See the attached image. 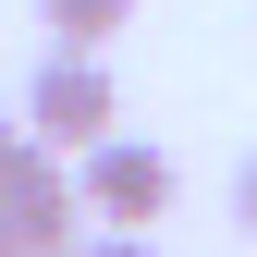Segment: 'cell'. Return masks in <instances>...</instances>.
I'll use <instances>...</instances> for the list:
<instances>
[{
  "label": "cell",
  "instance_id": "obj_2",
  "mask_svg": "<svg viewBox=\"0 0 257 257\" xmlns=\"http://www.w3.org/2000/svg\"><path fill=\"white\" fill-rule=\"evenodd\" d=\"M0 208H13V245H25V257H61L86 220H98V208H86V184H74V159L37 147V135L0 159Z\"/></svg>",
  "mask_w": 257,
  "mask_h": 257
},
{
  "label": "cell",
  "instance_id": "obj_7",
  "mask_svg": "<svg viewBox=\"0 0 257 257\" xmlns=\"http://www.w3.org/2000/svg\"><path fill=\"white\" fill-rule=\"evenodd\" d=\"M0 257H25V245H13V208H0Z\"/></svg>",
  "mask_w": 257,
  "mask_h": 257
},
{
  "label": "cell",
  "instance_id": "obj_5",
  "mask_svg": "<svg viewBox=\"0 0 257 257\" xmlns=\"http://www.w3.org/2000/svg\"><path fill=\"white\" fill-rule=\"evenodd\" d=\"M61 257H159V245H147V233H122V220H86Z\"/></svg>",
  "mask_w": 257,
  "mask_h": 257
},
{
  "label": "cell",
  "instance_id": "obj_1",
  "mask_svg": "<svg viewBox=\"0 0 257 257\" xmlns=\"http://www.w3.org/2000/svg\"><path fill=\"white\" fill-rule=\"evenodd\" d=\"M110 122H122V86H110V61L49 37V61L25 74V135H37V147H61V159H86Z\"/></svg>",
  "mask_w": 257,
  "mask_h": 257
},
{
  "label": "cell",
  "instance_id": "obj_3",
  "mask_svg": "<svg viewBox=\"0 0 257 257\" xmlns=\"http://www.w3.org/2000/svg\"><path fill=\"white\" fill-rule=\"evenodd\" d=\"M74 184H86V208H98V220L147 233V220L172 208V147H147V135H122V122H110V135L74 159Z\"/></svg>",
  "mask_w": 257,
  "mask_h": 257
},
{
  "label": "cell",
  "instance_id": "obj_6",
  "mask_svg": "<svg viewBox=\"0 0 257 257\" xmlns=\"http://www.w3.org/2000/svg\"><path fill=\"white\" fill-rule=\"evenodd\" d=\"M233 220H245V233H257V147L233 159Z\"/></svg>",
  "mask_w": 257,
  "mask_h": 257
},
{
  "label": "cell",
  "instance_id": "obj_8",
  "mask_svg": "<svg viewBox=\"0 0 257 257\" xmlns=\"http://www.w3.org/2000/svg\"><path fill=\"white\" fill-rule=\"evenodd\" d=\"M13 147H25V135H13V122H0V159H13Z\"/></svg>",
  "mask_w": 257,
  "mask_h": 257
},
{
  "label": "cell",
  "instance_id": "obj_4",
  "mask_svg": "<svg viewBox=\"0 0 257 257\" xmlns=\"http://www.w3.org/2000/svg\"><path fill=\"white\" fill-rule=\"evenodd\" d=\"M37 25H49L61 49H110L122 25H135V0H37Z\"/></svg>",
  "mask_w": 257,
  "mask_h": 257
}]
</instances>
